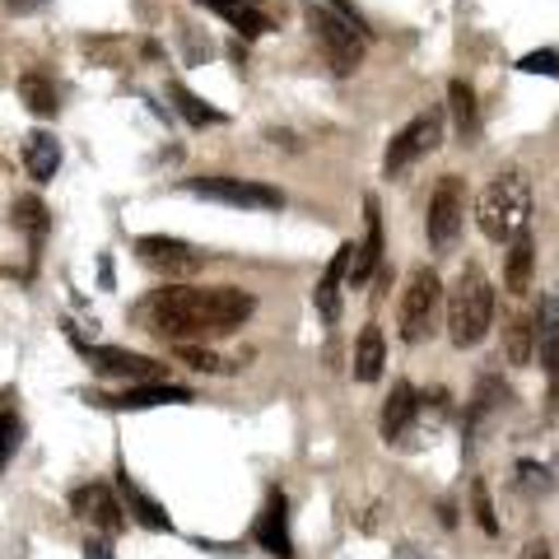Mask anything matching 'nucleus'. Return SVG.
<instances>
[{"mask_svg":"<svg viewBox=\"0 0 559 559\" xmlns=\"http://www.w3.org/2000/svg\"><path fill=\"white\" fill-rule=\"evenodd\" d=\"M540 349V331H536V318L532 312H513L509 326H503V355H509V364H532V355Z\"/></svg>","mask_w":559,"mask_h":559,"instance_id":"aec40b11","label":"nucleus"},{"mask_svg":"<svg viewBox=\"0 0 559 559\" xmlns=\"http://www.w3.org/2000/svg\"><path fill=\"white\" fill-rule=\"evenodd\" d=\"M205 10H215L219 20H229V28H238L242 38H261V33H271L275 20L271 10L261 5V0H201Z\"/></svg>","mask_w":559,"mask_h":559,"instance_id":"2eb2a0df","label":"nucleus"},{"mask_svg":"<svg viewBox=\"0 0 559 559\" xmlns=\"http://www.w3.org/2000/svg\"><path fill=\"white\" fill-rule=\"evenodd\" d=\"M178 359L187 364V369H201V373H229L234 369L229 359L210 355V349H201V345H178Z\"/></svg>","mask_w":559,"mask_h":559,"instance_id":"c85d7f7f","label":"nucleus"},{"mask_svg":"<svg viewBox=\"0 0 559 559\" xmlns=\"http://www.w3.org/2000/svg\"><path fill=\"white\" fill-rule=\"evenodd\" d=\"M518 70H527V75H559V51H555V47L527 51V57L518 61Z\"/></svg>","mask_w":559,"mask_h":559,"instance_id":"c756f323","label":"nucleus"},{"mask_svg":"<svg viewBox=\"0 0 559 559\" xmlns=\"http://www.w3.org/2000/svg\"><path fill=\"white\" fill-rule=\"evenodd\" d=\"M443 318H448V336L457 349L485 341L489 322H495V289H489V280H485V271L476 266V261H466L462 275L452 280Z\"/></svg>","mask_w":559,"mask_h":559,"instance_id":"7ed1b4c3","label":"nucleus"},{"mask_svg":"<svg viewBox=\"0 0 559 559\" xmlns=\"http://www.w3.org/2000/svg\"><path fill=\"white\" fill-rule=\"evenodd\" d=\"M117 495H121V503H127V513H131L145 532H173V518H168V513L159 509V503H154V499L145 495V489H140V485L127 476V471L117 476Z\"/></svg>","mask_w":559,"mask_h":559,"instance_id":"a211bd4d","label":"nucleus"},{"mask_svg":"<svg viewBox=\"0 0 559 559\" xmlns=\"http://www.w3.org/2000/svg\"><path fill=\"white\" fill-rule=\"evenodd\" d=\"M476 219H480L485 238L499 242V248L527 234V224H532V182H527V173H518V168L499 173V178L480 191Z\"/></svg>","mask_w":559,"mask_h":559,"instance_id":"f03ea898","label":"nucleus"},{"mask_svg":"<svg viewBox=\"0 0 559 559\" xmlns=\"http://www.w3.org/2000/svg\"><path fill=\"white\" fill-rule=\"evenodd\" d=\"M20 439H24V419L14 415V411L0 406V471L10 466V457H14V448H20Z\"/></svg>","mask_w":559,"mask_h":559,"instance_id":"cd10ccee","label":"nucleus"},{"mask_svg":"<svg viewBox=\"0 0 559 559\" xmlns=\"http://www.w3.org/2000/svg\"><path fill=\"white\" fill-rule=\"evenodd\" d=\"M187 197L215 201V205H234V210H280L285 191L266 187V182H242V178H187L182 182Z\"/></svg>","mask_w":559,"mask_h":559,"instance_id":"0eeeda50","label":"nucleus"},{"mask_svg":"<svg viewBox=\"0 0 559 559\" xmlns=\"http://www.w3.org/2000/svg\"><path fill=\"white\" fill-rule=\"evenodd\" d=\"M103 406L112 411H150V406H187L191 401V388L182 382H140L131 392H117V396H98Z\"/></svg>","mask_w":559,"mask_h":559,"instance_id":"4468645a","label":"nucleus"},{"mask_svg":"<svg viewBox=\"0 0 559 559\" xmlns=\"http://www.w3.org/2000/svg\"><path fill=\"white\" fill-rule=\"evenodd\" d=\"M24 168H28L33 182H51V178H57V168H61L57 135H51V131H33L24 140Z\"/></svg>","mask_w":559,"mask_h":559,"instance_id":"6ab92c4d","label":"nucleus"},{"mask_svg":"<svg viewBox=\"0 0 559 559\" xmlns=\"http://www.w3.org/2000/svg\"><path fill=\"white\" fill-rule=\"evenodd\" d=\"M522 559H555L550 540H527V546H522Z\"/></svg>","mask_w":559,"mask_h":559,"instance_id":"2f4dec72","label":"nucleus"},{"mask_svg":"<svg viewBox=\"0 0 559 559\" xmlns=\"http://www.w3.org/2000/svg\"><path fill=\"white\" fill-rule=\"evenodd\" d=\"M5 5H10V10H20V14H33V10H43L47 0H5Z\"/></svg>","mask_w":559,"mask_h":559,"instance_id":"72a5a7b5","label":"nucleus"},{"mask_svg":"<svg viewBox=\"0 0 559 559\" xmlns=\"http://www.w3.org/2000/svg\"><path fill=\"white\" fill-rule=\"evenodd\" d=\"M382 266V215H378V201L364 205V238L355 242V257H349V285L364 289Z\"/></svg>","mask_w":559,"mask_h":559,"instance_id":"ddd939ff","label":"nucleus"},{"mask_svg":"<svg viewBox=\"0 0 559 559\" xmlns=\"http://www.w3.org/2000/svg\"><path fill=\"white\" fill-rule=\"evenodd\" d=\"M84 359H90V369L108 373V378H131V382H164V364H159V359L131 355V349H117V345H84Z\"/></svg>","mask_w":559,"mask_h":559,"instance_id":"9d476101","label":"nucleus"},{"mask_svg":"<svg viewBox=\"0 0 559 559\" xmlns=\"http://www.w3.org/2000/svg\"><path fill=\"white\" fill-rule=\"evenodd\" d=\"M349 257H355V242H345V248L326 261L318 289H312V304H318V312L326 322L341 318V285H349Z\"/></svg>","mask_w":559,"mask_h":559,"instance_id":"dca6fc26","label":"nucleus"},{"mask_svg":"<svg viewBox=\"0 0 559 559\" xmlns=\"http://www.w3.org/2000/svg\"><path fill=\"white\" fill-rule=\"evenodd\" d=\"M135 257H140V266L164 275V280H191L205 266L201 248H191V242H182V238H164V234L135 238Z\"/></svg>","mask_w":559,"mask_h":559,"instance_id":"6e6552de","label":"nucleus"},{"mask_svg":"<svg viewBox=\"0 0 559 559\" xmlns=\"http://www.w3.org/2000/svg\"><path fill=\"white\" fill-rule=\"evenodd\" d=\"M466 224V182L462 178H443L439 187H433L429 197V215H425V229H429V242L439 252H448L452 242H457Z\"/></svg>","mask_w":559,"mask_h":559,"instance_id":"1a4fd4ad","label":"nucleus"},{"mask_svg":"<svg viewBox=\"0 0 559 559\" xmlns=\"http://www.w3.org/2000/svg\"><path fill=\"white\" fill-rule=\"evenodd\" d=\"M84 555H90V559H112V550H108V540H103V536H90Z\"/></svg>","mask_w":559,"mask_h":559,"instance_id":"473e14b6","label":"nucleus"},{"mask_svg":"<svg viewBox=\"0 0 559 559\" xmlns=\"http://www.w3.org/2000/svg\"><path fill=\"white\" fill-rule=\"evenodd\" d=\"M439 308H443V280L439 271L419 266L406 285V299H401V341L406 345L429 341L433 326H439Z\"/></svg>","mask_w":559,"mask_h":559,"instance_id":"39448f33","label":"nucleus"},{"mask_svg":"<svg viewBox=\"0 0 559 559\" xmlns=\"http://www.w3.org/2000/svg\"><path fill=\"white\" fill-rule=\"evenodd\" d=\"M419 415V392L411 388V382H396V388L388 392V401H382V439L396 443L406 439V429L415 425Z\"/></svg>","mask_w":559,"mask_h":559,"instance_id":"f3484780","label":"nucleus"},{"mask_svg":"<svg viewBox=\"0 0 559 559\" xmlns=\"http://www.w3.org/2000/svg\"><path fill=\"white\" fill-rule=\"evenodd\" d=\"M70 503H75V513L90 522V527H98V532H121V522H127V503H121L117 489L103 485V480L75 489Z\"/></svg>","mask_w":559,"mask_h":559,"instance_id":"9b49d317","label":"nucleus"},{"mask_svg":"<svg viewBox=\"0 0 559 559\" xmlns=\"http://www.w3.org/2000/svg\"><path fill=\"white\" fill-rule=\"evenodd\" d=\"M471 513H476L485 536H499V518H495V499H489L485 480H471Z\"/></svg>","mask_w":559,"mask_h":559,"instance_id":"bb28decb","label":"nucleus"},{"mask_svg":"<svg viewBox=\"0 0 559 559\" xmlns=\"http://www.w3.org/2000/svg\"><path fill=\"white\" fill-rule=\"evenodd\" d=\"M308 28H312V38L322 43L326 66L336 70V75H349V70H359L364 43H369V28L355 24V20H349V14H341V10H331V5H312V10H308Z\"/></svg>","mask_w":559,"mask_h":559,"instance_id":"20e7f679","label":"nucleus"},{"mask_svg":"<svg viewBox=\"0 0 559 559\" xmlns=\"http://www.w3.org/2000/svg\"><path fill=\"white\" fill-rule=\"evenodd\" d=\"M443 145V112L439 108H429V112H419V117H411L406 127H401L396 135H392V145H388V154H382V173H406L411 164H419V159H429L433 150Z\"/></svg>","mask_w":559,"mask_h":559,"instance_id":"423d86ee","label":"nucleus"},{"mask_svg":"<svg viewBox=\"0 0 559 559\" xmlns=\"http://www.w3.org/2000/svg\"><path fill=\"white\" fill-rule=\"evenodd\" d=\"M518 480H522V489H550V471L536 462H518Z\"/></svg>","mask_w":559,"mask_h":559,"instance_id":"7c9ffc66","label":"nucleus"},{"mask_svg":"<svg viewBox=\"0 0 559 559\" xmlns=\"http://www.w3.org/2000/svg\"><path fill=\"white\" fill-rule=\"evenodd\" d=\"M10 219H14V229L33 238L28 248H33V257H38L43 238H47V229H51V215H47V205H43L38 197H20V201H14V210H10Z\"/></svg>","mask_w":559,"mask_h":559,"instance_id":"393cba45","label":"nucleus"},{"mask_svg":"<svg viewBox=\"0 0 559 559\" xmlns=\"http://www.w3.org/2000/svg\"><path fill=\"white\" fill-rule=\"evenodd\" d=\"M532 271H536V242H532V234H522L509 242V261H503V285H509V294H527Z\"/></svg>","mask_w":559,"mask_h":559,"instance_id":"412c9836","label":"nucleus"},{"mask_svg":"<svg viewBox=\"0 0 559 559\" xmlns=\"http://www.w3.org/2000/svg\"><path fill=\"white\" fill-rule=\"evenodd\" d=\"M382 364H388V345H382V331H378V326H364L359 341H355V378H359V382H378V378H382Z\"/></svg>","mask_w":559,"mask_h":559,"instance_id":"b1692460","label":"nucleus"},{"mask_svg":"<svg viewBox=\"0 0 559 559\" xmlns=\"http://www.w3.org/2000/svg\"><path fill=\"white\" fill-rule=\"evenodd\" d=\"M168 98H173V108L182 112L187 127H219V121H224V112L210 108V103H201L197 94L187 90V84H168Z\"/></svg>","mask_w":559,"mask_h":559,"instance_id":"a878e982","label":"nucleus"},{"mask_svg":"<svg viewBox=\"0 0 559 559\" xmlns=\"http://www.w3.org/2000/svg\"><path fill=\"white\" fill-rule=\"evenodd\" d=\"M20 103L33 117H57V108H61L57 80H47L43 70H28V75H20Z\"/></svg>","mask_w":559,"mask_h":559,"instance_id":"4be33fe9","label":"nucleus"},{"mask_svg":"<svg viewBox=\"0 0 559 559\" xmlns=\"http://www.w3.org/2000/svg\"><path fill=\"white\" fill-rule=\"evenodd\" d=\"M252 536H257V546L266 550V555L294 559V546H289V503H285V495H280V489H271L266 503H261Z\"/></svg>","mask_w":559,"mask_h":559,"instance_id":"f8f14e48","label":"nucleus"},{"mask_svg":"<svg viewBox=\"0 0 559 559\" xmlns=\"http://www.w3.org/2000/svg\"><path fill=\"white\" fill-rule=\"evenodd\" d=\"M257 312V299L248 289H234V285H215V289H201V285H164L145 294L135 304V322L159 341L173 345H191V341H210V336H229Z\"/></svg>","mask_w":559,"mask_h":559,"instance_id":"f257e3e1","label":"nucleus"},{"mask_svg":"<svg viewBox=\"0 0 559 559\" xmlns=\"http://www.w3.org/2000/svg\"><path fill=\"white\" fill-rule=\"evenodd\" d=\"M448 108H452V127H457L462 140H476V135H480L476 90H471L466 80H452V84H448Z\"/></svg>","mask_w":559,"mask_h":559,"instance_id":"5701e85b","label":"nucleus"},{"mask_svg":"<svg viewBox=\"0 0 559 559\" xmlns=\"http://www.w3.org/2000/svg\"><path fill=\"white\" fill-rule=\"evenodd\" d=\"M546 373H550V392L559 396V359H555V364H546Z\"/></svg>","mask_w":559,"mask_h":559,"instance_id":"f704fd0d","label":"nucleus"}]
</instances>
